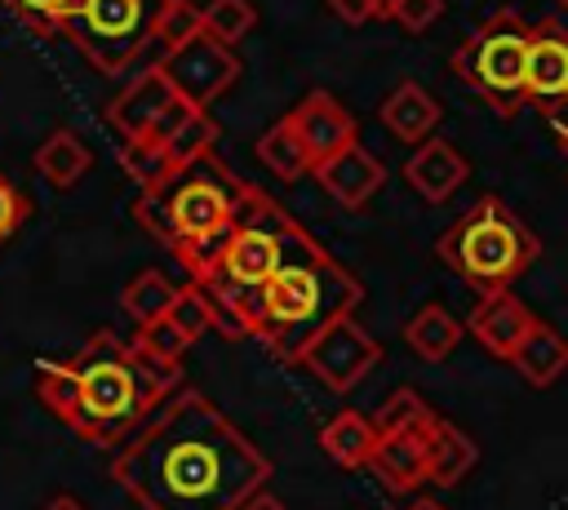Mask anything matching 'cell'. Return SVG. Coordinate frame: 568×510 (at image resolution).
Listing matches in <instances>:
<instances>
[{"instance_id": "1", "label": "cell", "mask_w": 568, "mask_h": 510, "mask_svg": "<svg viewBox=\"0 0 568 510\" xmlns=\"http://www.w3.org/2000/svg\"><path fill=\"white\" fill-rule=\"evenodd\" d=\"M271 470V457L200 390L164 399L111 461V479L142 510H244Z\"/></svg>"}, {"instance_id": "2", "label": "cell", "mask_w": 568, "mask_h": 510, "mask_svg": "<svg viewBox=\"0 0 568 510\" xmlns=\"http://www.w3.org/2000/svg\"><path fill=\"white\" fill-rule=\"evenodd\" d=\"M178 364H164L115 333H93L71 359L36 368L40 404L89 443L115 448L138 421H151L169 390H178Z\"/></svg>"}, {"instance_id": "3", "label": "cell", "mask_w": 568, "mask_h": 510, "mask_svg": "<svg viewBox=\"0 0 568 510\" xmlns=\"http://www.w3.org/2000/svg\"><path fill=\"white\" fill-rule=\"evenodd\" d=\"M306 253H320L311 231L297 226L266 191L248 186L226 248L217 253L213 271L195 279L213 306V328L226 337H253L262 288Z\"/></svg>"}, {"instance_id": "4", "label": "cell", "mask_w": 568, "mask_h": 510, "mask_svg": "<svg viewBox=\"0 0 568 510\" xmlns=\"http://www.w3.org/2000/svg\"><path fill=\"white\" fill-rule=\"evenodd\" d=\"M244 195H248L244 177H235L217 155H200L173 169L160 186L142 191L133 217L191 271V279H200L213 271L217 253L226 248Z\"/></svg>"}, {"instance_id": "5", "label": "cell", "mask_w": 568, "mask_h": 510, "mask_svg": "<svg viewBox=\"0 0 568 510\" xmlns=\"http://www.w3.org/2000/svg\"><path fill=\"white\" fill-rule=\"evenodd\" d=\"M364 297V284L324 248L288 262L257 297L253 337L275 359H302V350L337 319H346Z\"/></svg>"}, {"instance_id": "6", "label": "cell", "mask_w": 568, "mask_h": 510, "mask_svg": "<svg viewBox=\"0 0 568 510\" xmlns=\"http://www.w3.org/2000/svg\"><path fill=\"white\" fill-rule=\"evenodd\" d=\"M537 253L541 244L528 222L515 217L497 195H484L475 208H466L435 244V257L479 293L510 288L537 262Z\"/></svg>"}, {"instance_id": "7", "label": "cell", "mask_w": 568, "mask_h": 510, "mask_svg": "<svg viewBox=\"0 0 568 510\" xmlns=\"http://www.w3.org/2000/svg\"><path fill=\"white\" fill-rule=\"evenodd\" d=\"M528 40L532 22H524L515 9H497L488 22H479L466 44L453 53V71L470 93H479L497 115H515L524 98V71H528Z\"/></svg>"}, {"instance_id": "8", "label": "cell", "mask_w": 568, "mask_h": 510, "mask_svg": "<svg viewBox=\"0 0 568 510\" xmlns=\"http://www.w3.org/2000/svg\"><path fill=\"white\" fill-rule=\"evenodd\" d=\"M160 9L164 0H84L62 31L98 71L120 75L146 49V40H155Z\"/></svg>"}, {"instance_id": "9", "label": "cell", "mask_w": 568, "mask_h": 510, "mask_svg": "<svg viewBox=\"0 0 568 510\" xmlns=\"http://www.w3.org/2000/svg\"><path fill=\"white\" fill-rule=\"evenodd\" d=\"M297 364H302L324 390L346 395V390H355V386L382 364V346L373 341L368 328H359V324L346 315V319L328 324V328L302 350Z\"/></svg>"}, {"instance_id": "10", "label": "cell", "mask_w": 568, "mask_h": 510, "mask_svg": "<svg viewBox=\"0 0 568 510\" xmlns=\"http://www.w3.org/2000/svg\"><path fill=\"white\" fill-rule=\"evenodd\" d=\"M164 71V80L178 89L182 102H191L195 111H204L213 98H222L235 80H240V58L231 44H222L217 35L200 31L195 40H186L182 49L164 53L155 62Z\"/></svg>"}, {"instance_id": "11", "label": "cell", "mask_w": 568, "mask_h": 510, "mask_svg": "<svg viewBox=\"0 0 568 510\" xmlns=\"http://www.w3.org/2000/svg\"><path fill=\"white\" fill-rule=\"evenodd\" d=\"M288 124H293L302 151L311 155V164H324V160H333V155H342L346 146L359 142L351 111H346L333 93H324V89L306 93V98L288 111Z\"/></svg>"}, {"instance_id": "12", "label": "cell", "mask_w": 568, "mask_h": 510, "mask_svg": "<svg viewBox=\"0 0 568 510\" xmlns=\"http://www.w3.org/2000/svg\"><path fill=\"white\" fill-rule=\"evenodd\" d=\"M173 102H178V89L164 80L160 67H146L142 75H133V80L124 84V93L111 98L106 124L120 133V142H129V137H151L155 124L169 115Z\"/></svg>"}, {"instance_id": "13", "label": "cell", "mask_w": 568, "mask_h": 510, "mask_svg": "<svg viewBox=\"0 0 568 510\" xmlns=\"http://www.w3.org/2000/svg\"><path fill=\"white\" fill-rule=\"evenodd\" d=\"M524 98L532 106H550V102L568 98V31L559 22H532Z\"/></svg>"}, {"instance_id": "14", "label": "cell", "mask_w": 568, "mask_h": 510, "mask_svg": "<svg viewBox=\"0 0 568 510\" xmlns=\"http://www.w3.org/2000/svg\"><path fill=\"white\" fill-rule=\"evenodd\" d=\"M532 324H537V315H532L510 288H501V293H484L479 306H475L470 319H466V328L475 333V341H479L488 355H497V359H510L515 346L528 337Z\"/></svg>"}, {"instance_id": "15", "label": "cell", "mask_w": 568, "mask_h": 510, "mask_svg": "<svg viewBox=\"0 0 568 510\" xmlns=\"http://www.w3.org/2000/svg\"><path fill=\"white\" fill-rule=\"evenodd\" d=\"M426 426H430V421H426ZM426 426H422V430H399V435H377V448H373V457H368V470L377 475L382 488L408 492V488H417V483L430 479Z\"/></svg>"}, {"instance_id": "16", "label": "cell", "mask_w": 568, "mask_h": 510, "mask_svg": "<svg viewBox=\"0 0 568 510\" xmlns=\"http://www.w3.org/2000/svg\"><path fill=\"white\" fill-rule=\"evenodd\" d=\"M315 177H320V186H324L342 208H364V204L382 191L386 164H382L373 151H364V146L355 142V146H346L342 155L315 164Z\"/></svg>"}, {"instance_id": "17", "label": "cell", "mask_w": 568, "mask_h": 510, "mask_svg": "<svg viewBox=\"0 0 568 510\" xmlns=\"http://www.w3.org/2000/svg\"><path fill=\"white\" fill-rule=\"evenodd\" d=\"M466 160H462V151L457 146H448L444 137H430V142H422L413 155H408V164H404V182L426 200V204H444L462 182H466Z\"/></svg>"}, {"instance_id": "18", "label": "cell", "mask_w": 568, "mask_h": 510, "mask_svg": "<svg viewBox=\"0 0 568 510\" xmlns=\"http://www.w3.org/2000/svg\"><path fill=\"white\" fill-rule=\"evenodd\" d=\"M382 124L399 137V142H430V129L439 124V102L422 89V84H413V80H404V84H395L390 89V98L382 102Z\"/></svg>"}, {"instance_id": "19", "label": "cell", "mask_w": 568, "mask_h": 510, "mask_svg": "<svg viewBox=\"0 0 568 510\" xmlns=\"http://www.w3.org/2000/svg\"><path fill=\"white\" fill-rule=\"evenodd\" d=\"M510 364H515V373H519L528 386L541 390V386H550V381L564 377V368H568V341H564L546 319H537V324L528 328V337L515 346Z\"/></svg>"}, {"instance_id": "20", "label": "cell", "mask_w": 568, "mask_h": 510, "mask_svg": "<svg viewBox=\"0 0 568 510\" xmlns=\"http://www.w3.org/2000/svg\"><path fill=\"white\" fill-rule=\"evenodd\" d=\"M320 448L333 466L342 470H359L368 466L373 448H377V426L364 417V412H337L333 421H324L320 430Z\"/></svg>"}, {"instance_id": "21", "label": "cell", "mask_w": 568, "mask_h": 510, "mask_svg": "<svg viewBox=\"0 0 568 510\" xmlns=\"http://www.w3.org/2000/svg\"><path fill=\"white\" fill-rule=\"evenodd\" d=\"M426 443H430V483L453 488V483H462V479L470 475V466L479 461V448H475L453 421H444L439 412H435L430 426H426Z\"/></svg>"}, {"instance_id": "22", "label": "cell", "mask_w": 568, "mask_h": 510, "mask_svg": "<svg viewBox=\"0 0 568 510\" xmlns=\"http://www.w3.org/2000/svg\"><path fill=\"white\" fill-rule=\"evenodd\" d=\"M462 324L439 306V302H426L408 324H404V341L426 359V364H439L453 355V346L462 341Z\"/></svg>"}, {"instance_id": "23", "label": "cell", "mask_w": 568, "mask_h": 510, "mask_svg": "<svg viewBox=\"0 0 568 510\" xmlns=\"http://www.w3.org/2000/svg\"><path fill=\"white\" fill-rule=\"evenodd\" d=\"M84 169H89V146L71 133V129H53L44 142H40V151H36V173L49 182V186H75L80 177H84Z\"/></svg>"}, {"instance_id": "24", "label": "cell", "mask_w": 568, "mask_h": 510, "mask_svg": "<svg viewBox=\"0 0 568 510\" xmlns=\"http://www.w3.org/2000/svg\"><path fill=\"white\" fill-rule=\"evenodd\" d=\"M173 302H178V284H173L169 275H160V271H138V275L124 284V293H120V306L138 319V328L164 319V315L173 310Z\"/></svg>"}, {"instance_id": "25", "label": "cell", "mask_w": 568, "mask_h": 510, "mask_svg": "<svg viewBox=\"0 0 568 510\" xmlns=\"http://www.w3.org/2000/svg\"><path fill=\"white\" fill-rule=\"evenodd\" d=\"M257 160H262L280 182H297L306 169H315V164H311V155L302 151V142H297V133H293L288 115H284V120H275V124L257 137Z\"/></svg>"}, {"instance_id": "26", "label": "cell", "mask_w": 568, "mask_h": 510, "mask_svg": "<svg viewBox=\"0 0 568 510\" xmlns=\"http://www.w3.org/2000/svg\"><path fill=\"white\" fill-rule=\"evenodd\" d=\"M120 164L138 182V191H151V186H160L173 173V160H169L164 142H155V137H129V142H120Z\"/></svg>"}, {"instance_id": "27", "label": "cell", "mask_w": 568, "mask_h": 510, "mask_svg": "<svg viewBox=\"0 0 568 510\" xmlns=\"http://www.w3.org/2000/svg\"><path fill=\"white\" fill-rule=\"evenodd\" d=\"M430 417H435V408L417 390L399 386L382 399V408L373 412V426H377V435H399V430H422Z\"/></svg>"}, {"instance_id": "28", "label": "cell", "mask_w": 568, "mask_h": 510, "mask_svg": "<svg viewBox=\"0 0 568 510\" xmlns=\"http://www.w3.org/2000/svg\"><path fill=\"white\" fill-rule=\"evenodd\" d=\"M204 31V9H195L191 0H164L160 9V22H155V40L164 53L182 49L186 40H195Z\"/></svg>"}, {"instance_id": "29", "label": "cell", "mask_w": 568, "mask_h": 510, "mask_svg": "<svg viewBox=\"0 0 568 510\" xmlns=\"http://www.w3.org/2000/svg\"><path fill=\"white\" fill-rule=\"evenodd\" d=\"M253 22H257V13H253L248 0H209L204 4V31L217 35L222 44H231V49L253 31Z\"/></svg>"}, {"instance_id": "30", "label": "cell", "mask_w": 568, "mask_h": 510, "mask_svg": "<svg viewBox=\"0 0 568 510\" xmlns=\"http://www.w3.org/2000/svg\"><path fill=\"white\" fill-rule=\"evenodd\" d=\"M213 142H217V124L209 120V111H195V115L164 142V151H169L173 169H182V164H191V160H200V155H213Z\"/></svg>"}, {"instance_id": "31", "label": "cell", "mask_w": 568, "mask_h": 510, "mask_svg": "<svg viewBox=\"0 0 568 510\" xmlns=\"http://www.w3.org/2000/svg\"><path fill=\"white\" fill-rule=\"evenodd\" d=\"M133 346L138 350H146V355H155V359H164V364H178L195 341L164 315V319H155V324H146V328H138V337H133Z\"/></svg>"}, {"instance_id": "32", "label": "cell", "mask_w": 568, "mask_h": 510, "mask_svg": "<svg viewBox=\"0 0 568 510\" xmlns=\"http://www.w3.org/2000/svg\"><path fill=\"white\" fill-rule=\"evenodd\" d=\"M169 319H173L191 341H200V337L213 328V306H209V297H204V288H200L195 279H191L186 288H178V302H173Z\"/></svg>"}, {"instance_id": "33", "label": "cell", "mask_w": 568, "mask_h": 510, "mask_svg": "<svg viewBox=\"0 0 568 510\" xmlns=\"http://www.w3.org/2000/svg\"><path fill=\"white\" fill-rule=\"evenodd\" d=\"M31 31H62L84 0H4Z\"/></svg>"}, {"instance_id": "34", "label": "cell", "mask_w": 568, "mask_h": 510, "mask_svg": "<svg viewBox=\"0 0 568 510\" xmlns=\"http://www.w3.org/2000/svg\"><path fill=\"white\" fill-rule=\"evenodd\" d=\"M27 213H31V208H27V195L0 173V244H9V239L18 235V226L27 222Z\"/></svg>"}, {"instance_id": "35", "label": "cell", "mask_w": 568, "mask_h": 510, "mask_svg": "<svg viewBox=\"0 0 568 510\" xmlns=\"http://www.w3.org/2000/svg\"><path fill=\"white\" fill-rule=\"evenodd\" d=\"M444 13V0H399L395 9H390V22H399L404 31H426L435 18Z\"/></svg>"}, {"instance_id": "36", "label": "cell", "mask_w": 568, "mask_h": 510, "mask_svg": "<svg viewBox=\"0 0 568 510\" xmlns=\"http://www.w3.org/2000/svg\"><path fill=\"white\" fill-rule=\"evenodd\" d=\"M328 9H333V13H337L346 27H364V22L382 18L377 0H328Z\"/></svg>"}, {"instance_id": "37", "label": "cell", "mask_w": 568, "mask_h": 510, "mask_svg": "<svg viewBox=\"0 0 568 510\" xmlns=\"http://www.w3.org/2000/svg\"><path fill=\"white\" fill-rule=\"evenodd\" d=\"M541 115H546V124L555 129V137L568 146V98H559V102H550V106H541Z\"/></svg>"}, {"instance_id": "38", "label": "cell", "mask_w": 568, "mask_h": 510, "mask_svg": "<svg viewBox=\"0 0 568 510\" xmlns=\"http://www.w3.org/2000/svg\"><path fill=\"white\" fill-rule=\"evenodd\" d=\"M244 510H288V506H284V501H275L271 492H257V497H253Z\"/></svg>"}, {"instance_id": "39", "label": "cell", "mask_w": 568, "mask_h": 510, "mask_svg": "<svg viewBox=\"0 0 568 510\" xmlns=\"http://www.w3.org/2000/svg\"><path fill=\"white\" fill-rule=\"evenodd\" d=\"M44 510H84V506H80L75 497H53V501H49Z\"/></svg>"}, {"instance_id": "40", "label": "cell", "mask_w": 568, "mask_h": 510, "mask_svg": "<svg viewBox=\"0 0 568 510\" xmlns=\"http://www.w3.org/2000/svg\"><path fill=\"white\" fill-rule=\"evenodd\" d=\"M408 510H444V506H439V501H430V497H417Z\"/></svg>"}, {"instance_id": "41", "label": "cell", "mask_w": 568, "mask_h": 510, "mask_svg": "<svg viewBox=\"0 0 568 510\" xmlns=\"http://www.w3.org/2000/svg\"><path fill=\"white\" fill-rule=\"evenodd\" d=\"M399 0H377V9H382V18H390V9H395Z\"/></svg>"}, {"instance_id": "42", "label": "cell", "mask_w": 568, "mask_h": 510, "mask_svg": "<svg viewBox=\"0 0 568 510\" xmlns=\"http://www.w3.org/2000/svg\"><path fill=\"white\" fill-rule=\"evenodd\" d=\"M559 4H564V9H568V0H559Z\"/></svg>"}]
</instances>
